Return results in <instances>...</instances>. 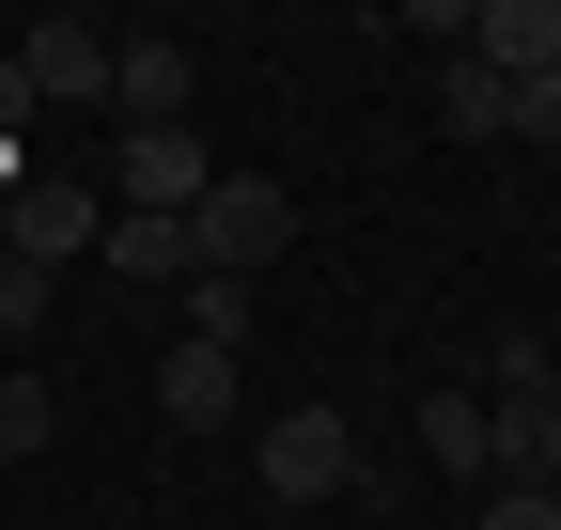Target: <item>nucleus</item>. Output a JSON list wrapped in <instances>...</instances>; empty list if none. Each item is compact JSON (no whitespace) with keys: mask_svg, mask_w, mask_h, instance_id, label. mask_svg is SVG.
Masks as SVG:
<instances>
[{"mask_svg":"<svg viewBox=\"0 0 561 530\" xmlns=\"http://www.w3.org/2000/svg\"><path fill=\"white\" fill-rule=\"evenodd\" d=\"M453 62H483L500 94L561 79V0H468V16H453Z\"/></svg>","mask_w":561,"mask_h":530,"instance_id":"nucleus-4","label":"nucleus"},{"mask_svg":"<svg viewBox=\"0 0 561 530\" xmlns=\"http://www.w3.org/2000/svg\"><path fill=\"white\" fill-rule=\"evenodd\" d=\"M515 484H530V499H561V406H530V422H515Z\"/></svg>","mask_w":561,"mask_h":530,"instance_id":"nucleus-15","label":"nucleus"},{"mask_svg":"<svg viewBox=\"0 0 561 530\" xmlns=\"http://www.w3.org/2000/svg\"><path fill=\"white\" fill-rule=\"evenodd\" d=\"M203 187H219L203 125H125V141H110V204H125V219H187Z\"/></svg>","mask_w":561,"mask_h":530,"instance_id":"nucleus-3","label":"nucleus"},{"mask_svg":"<svg viewBox=\"0 0 561 530\" xmlns=\"http://www.w3.org/2000/svg\"><path fill=\"white\" fill-rule=\"evenodd\" d=\"M94 265H110V281H187L203 250H187V219H125V204H110V234H94Z\"/></svg>","mask_w":561,"mask_h":530,"instance_id":"nucleus-10","label":"nucleus"},{"mask_svg":"<svg viewBox=\"0 0 561 530\" xmlns=\"http://www.w3.org/2000/svg\"><path fill=\"white\" fill-rule=\"evenodd\" d=\"M187 250L219 265V281H250V265H280V250H297V187H280V172H234V157H219V187L187 204Z\"/></svg>","mask_w":561,"mask_h":530,"instance_id":"nucleus-1","label":"nucleus"},{"mask_svg":"<svg viewBox=\"0 0 561 530\" xmlns=\"http://www.w3.org/2000/svg\"><path fill=\"white\" fill-rule=\"evenodd\" d=\"M94 234H110V187H79V172H32L16 219H0V250H16V265H79Z\"/></svg>","mask_w":561,"mask_h":530,"instance_id":"nucleus-7","label":"nucleus"},{"mask_svg":"<svg viewBox=\"0 0 561 530\" xmlns=\"http://www.w3.org/2000/svg\"><path fill=\"white\" fill-rule=\"evenodd\" d=\"M157 422H187V437L250 422V359H219V344H172V359H157Z\"/></svg>","mask_w":561,"mask_h":530,"instance_id":"nucleus-9","label":"nucleus"},{"mask_svg":"<svg viewBox=\"0 0 561 530\" xmlns=\"http://www.w3.org/2000/svg\"><path fill=\"white\" fill-rule=\"evenodd\" d=\"M32 327H47V265L0 250V344H32Z\"/></svg>","mask_w":561,"mask_h":530,"instance_id":"nucleus-16","label":"nucleus"},{"mask_svg":"<svg viewBox=\"0 0 561 530\" xmlns=\"http://www.w3.org/2000/svg\"><path fill=\"white\" fill-rule=\"evenodd\" d=\"M16 125H32V94H16V47H0V141H16Z\"/></svg>","mask_w":561,"mask_h":530,"instance_id":"nucleus-19","label":"nucleus"},{"mask_svg":"<svg viewBox=\"0 0 561 530\" xmlns=\"http://www.w3.org/2000/svg\"><path fill=\"white\" fill-rule=\"evenodd\" d=\"M437 110H453V141H515V94L483 62H437Z\"/></svg>","mask_w":561,"mask_h":530,"instance_id":"nucleus-14","label":"nucleus"},{"mask_svg":"<svg viewBox=\"0 0 561 530\" xmlns=\"http://www.w3.org/2000/svg\"><path fill=\"white\" fill-rule=\"evenodd\" d=\"M483 406H500V422L561 406V344H500V359H483Z\"/></svg>","mask_w":561,"mask_h":530,"instance_id":"nucleus-12","label":"nucleus"},{"mask_svg":"<svg viewBox=\"0 0 561 530\" xmlns=\"http://www.w3.org/2000/svg\"><path fill=\"white\" fill-rule=\"evenodd\" d=\"M47 437H62V390L47 375H0V469H32Z\"/></svg>","mask_w":561,"mask_h":530,"instance_id":"nucleus-13","label":"nucleus"},{"mask_svg":"<svg viewBox=\"0 0 561 530\" xmlns=\"http://www.w3.org/2000/svg\"><path fill=\"white\" fill-rule=\"evenodd\" d=\"M421 469H437V484H515V422L500 406H483V390H437V406H421Z\"/></svg>","mask_w":561,"mask_h":530,"instance_id":"nucleus-6","label":"nucleus"},{"mask_svg":"<svg viewBox=\"0 0 561 530\" xmlns=\"http://www.w3.org/2000/svg\"><path fill=\"white\" fill-rule=\"evenodd\" d=\"M515 141H561V79H530V94H515Z\"/></svg>","mask_w":561,"mask_h":530,"instance_id":"nucleus-18","label":"nucleus"},{"mask_svg":"<svg viewBox=\"0 0 561 530\" xmlns=\"http://www.w3.org/2000/svg\"><path fill=\"white\" fill-rule=\"evenodd\" d=\"M172 312H187V344L250 359V281H219V265H187V281H172Z\"/></svg>","mask_w":561,"mask_h":530,"instance_id":"nucleus-11","label":"nucleus"},{"mask_svg":"<svg viewBox=\"0 0 561 530\" xmlns=\"http://www.w3.org/2000/svg\"><path fill=\"white\" fill-rule=\"evenodd\" d=\"M187 94H203V62L172 32H110V110L125 125H187Z\"/></svg>","mask_w":561,"mask_h":530,"instance_id":"nucleus-8","label":"nucleus"},{"mask_svg":"<svg viewBox=\"0 0 561 530\" xmlns=\"http://www.w3.org/2000/svg\"><path fill=\"white\" fill-rule=\"evenodd\" d=\"M468 530H561V499H530V484H483V499H468Z\"/></svg>","mask_w":561,"mask_h":530,"instance_id":"nucleus-17","label":"nucleus"},{"mask_svg":"<svg viewBox=\"0 0 561 530\" xmlns=\"http://www.w3.org/2000/svg\"><path fill=\"white\" fill-rule=\"evenodd\" d=\"M16 94L32 110H110V32L94 16H32L16 32Z\"/></svg>","mask_w":561,"mask_h":530,"instance_id":"nucleus-5","label":"nucleus"},{"mask_svg":"<svg viewBox=\"0 0 561 530\" xmlns=\"http://www.w3.org/2000/svg\"><path fill=\"white\" fill-rule=\"evenodd\" d=\"M250 469H265V499H280V515L359 499V422H343V406H280V422L250 437Z\"/></svg>","mask_w":561,"mask_h":530,"instance_id":"nucleus-2","label":"nucleus"}]
</instances>
